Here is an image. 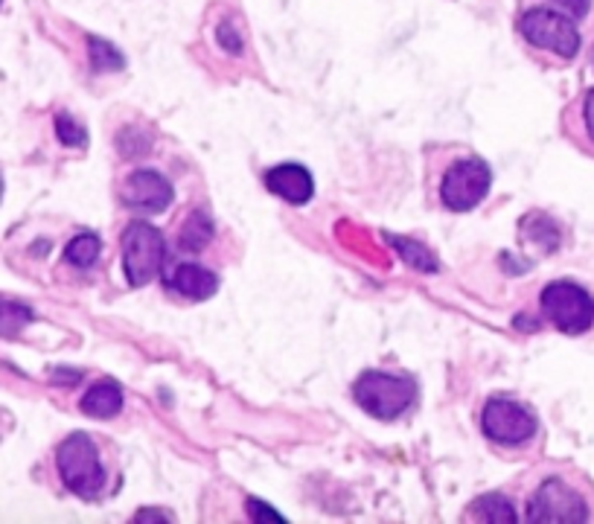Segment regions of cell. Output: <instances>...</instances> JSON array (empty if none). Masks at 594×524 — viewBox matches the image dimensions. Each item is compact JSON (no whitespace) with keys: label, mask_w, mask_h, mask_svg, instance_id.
Masks as SVG:
<instances>
[{"label":"cell","mask_w":594,"mask_h":524,"mask_svg":"<svg viewBox=\"0 0 594 524\" xmlns=\"http://www.w3.org/2000/svg\"><path fill=\"white\" fill-rule=\"evenodd\" d=\"M219 36H222V44L228 47V50H231V53H242V41H240V39H233V36H236V32L228 30V27H222V30H219Z\"/></svg>","instance_id":"603a6c76"},{"label":"cell","mask_w":594,"mask_h":524,"mask_svg":"<svg viewBox=\"0 0 594 524\" xmlns=\"http://www.w3.org/2000/svg\"><path fill=\"white\" fill-rule=\"evenodd\" d=\"M88 47H91V64L97 70L123 68V56L117 53L109 41H102V39H97V36H91V39H88Z\"/></svg>","instance_id":"ac0fdd59"},{"label":"cell","mask_w":594,"mask_h":524,"mask_svg":"<svg viewBox=\"0 0 594 524\" xmlns=\"http://www.w3.org/2000/svg\"><path fill=\"white\" fill-rule=\"evenodd\" d=\"M64 260L77 269H91L93 262L100 260V240L93 233H79L64 248Z\"/></svg>","instance_id":"9a60e30c"},{"label":"cell","mask_w":594,"mask_h":524,"mask_svg":"<svg viewBox=\"0 0 594 524\" xmlns=\"http://www.w3.org/2000/svg\"><path fill=\"white\" fill-rule=\"evenodd\" d=\"M472 516L484 518V522H516V510L504 495H484L472 504Z\"/></svg>","instance_id":"2e32d148"},{"label":"cell","mask_w":594,"mask_h":524,"mask_svg":"<svg viewBox=\"0 0 594 524\" xmlns=\"http://www.w3.org/2000/svg\"><path fill=\"white\" fill-rule=\"evenodd\" d=\"M387 242L396 248L402 254V260L409 262V265H414L417 271H425V274H434V271L441 269V262L434 260V254L429 251L425 245H420V242L414 240H405V236H387Z\"/></svg>","instance_id":"5bb4252c"},{"label":"cell","mask_w":594,"mask_h":524,"mask_svg":"<svg viewBox=\"0 0 594 524\" xmlns=\"http://www.w3.org/2000/svg\"><path fill=\"white\" fill-rule=\"evenodd\" d=\"M123 269L129 283L143 289L152 283L154 278H161L163 256H167V245H163L161 231L149 222H132L123 231Z\"/></svg>","instance_id":"277c9868"},{"label":"cell","mask_w":594,"mask_h":524,"mask_svg":"<svg viewBox=\"0 0 594 524\" xmlns=\"http://www.w3.org/2000/svg\"><path fill=\"white\" fill-rule=\"evenodd\" d=\"M0 195H3V181H0Z\"/></svg>","instance_id":"cb8c5ba5"},{"label":"cell","mask_w":594,"mask_h":524,"mask_svg":"<svg viewBox=\"0 0 594 524\" xmlns=\"http://www.w3.org/2000/svg\"><path fill=\"white\" fill-rule=\"evenodd\" d=\"M163 285L170 292L181 294L187 301H208L219 289V278L210 269H201L195 262H175L161 271Z\"/></svg>","instance_id":"30bf717a"},{"label":"cell","mask_w":594,"mask_h":524,"mask_svg":"<svg viewBox=\"0 0 594 524\" xmlns=\"http://www.w3.org/2000/svg\"><path fill=\"white\" fill-rule=\"evenodd\" d=\"M120 201L140 213H163L175 199V187L154 170H138L120 181Z\"/></svg>","instance_id":"9c48e42d"},{"label":"cell","mask_w":594,"mask_h":524,"mask_svg":"<svg viewBox=\"0 0 594 524\" xmlns=\"http://www.w3.org/2000/svg\"><path fill=\"white\" fill-rule=\"evenodd\" d=\"M355 402L376 420H396L400 414L414 405L417 387L405 376H394V373L368 371L359 376L353 387Z\"/></svg>","instance_id":"7a4b0ae2"},{"label":"cell","mask_w":594,"mask_h":524,"mask_svg":"<svg viewBox=\"0 0 594 524\" xmlns=\"http://www.w3.org/2000/svg\"><path fill=\"white\" fill-rule=\"evenodd\" d=\"M30 321H32V309L21 306V303L16 301H0V335H3V339L18 335Z\"/></svg>","instance_id":"e0dca14e"},{"label":"cell","mask_w":594,"mask_h":524,"mask_svg":"<svg viewBox=\"0 0 594 524\" xmlns=\"http://www.w3.org/2000/svg\"><path fill=\"white\" fill-rule=\"evenodd\" d=\"M542 315L565 335H583L594 324V301L592 294L577 283L556 280L542 289L540 298Z\"/></svg>","instance_id":"3957f363"},{"label":"cell","mask_w":594,"mask_h":524,"mask_svg":"<svg viewBox=\"0 0 594 524\" xmlns=\"http://www.w3.org/2000/svg\"><path fill=\"white\" fill-rule=\"evenodd\" d=\"M56 129H59V138H62L64 147H85L88 134L79 123H73L68 114H62L56 120Z\"/></svg>","instance_id":"d6986e66"},{"label":"cell","mask_w":594,"mask_h":524,"mask_svg":"<svg viewBox=\"0 0 594 524\" xmlns=\"http://www.w3.org/2000/svg\"><path fill=\"white\" fill-rule=\"evenodd\" d=\"M56 466L62 484L82 502H97L109 490V470L102 466V452L91 434L77 432L64 437L56 452Z\"/></svg>","instance_id":"6da1fadb"},{"label":"cell","mask_w":594,"mask_h":524,"mask_svg":"<svg viewBox=\"0 0 594 524\" xmlns=\"http://www.w3.org/2000/svg\"><path fill=\"white\" fill-rule=\"evenodd\" d=\"M210 236H213V222H210L201 210H193V213L184 219V224L178 228V248H184V251L195 254V251L208 245Z\"/></svg>","instance_id":"4fadbf2b"},{"label":"cell","mask_w":594,"mask_h":524,"mask_svg":"<svg viewBox=\"0 0 594 524\" xmlns=\"http://www.w3.org/2000/svg\"><path fill=\"white\" fill-rule=\"evenodd\" d=\"M493 175L481 158H457L443 170L441 178V204L455 213L479 208L490 193Z\"/></svg>","instance_id":"8992f818"},{"label":"cell","mask_w":594,"mask_h":524,"mask_svg":"<svg viewBox=\"0 0 594 524\" xmlns=\"http://www.w3.org/2000/svg\"><path fill=\"white\" fill-rule=\"evenodd\" d=\"M123 409V391L117 382L102 379L97 385L88 387V393L82 396V411L93 420H111L114 414H120Z\"/></svg>","instance_id":"7c38bea8"},{"label":"cell","mask_w":594,"mask_h":524,"mask_svg":"<svg viewBox=\"0 0 594 524\" xmlns=\"http://www.w3.org/2000/svg\"><path fill=\"white\" fill-rule=\"evenodd\" d=\"M519 30H522V36H525L533 47L556 53L560 59H574L580 50L577 23L565 16V12H556V9H527L522 21H519Z\"/></svg>","instance_id":"5b68a950"},{"label":"cell","mask_w":594,"mask_h":524,"mask_svg":"<svg viewBox=\"0 0 594 524\" xmlns=\"http://www.w3.org/2000/svg\"><path fill=\"white\" fill-rule=\"evenodd\" d=\"M481 429L493 443H502V446H522L527 440L536 434V416L519 405L513 400H502L495 396L484 405V414H481Z\"/></svg>","instance_id":"ba28073f"},{"label":"cell","mask_w":594,"mask_h":524,"mask_svg":"<svg viewBox=\"0 0 594 524\" xmlns=\"http://www.w3.org/2000/svg\"><path fill=\"white\" fill-rule=\"evenodd\" d=\"M265 184H269L271 193L286 201V204H306L315 195V181L301 163H280V167L269 170Z\"/></svg>","instance_id":"8fae6325"},{"label":"cell","mask_w":594,"mask_h":524,"mask_svg":"<svg viewBox=\"0 0 594 524\" xmlns=\"http://www.w3.org/2000/svg\"><path fill=\"white\" fill-rule=\"evenodd\" d=\"M527 518L531 522H586L588 507L568 481L548 478L531 495Z\"/></svg>","instance_id":"52a82bcc"},{"label":"cell","mask_w":594,"mask_h":524,"mask_svg":"<svg viewBox=\"0 0 594 524\" xmlns=\"http://www.w3.org/2000/svg\"><path fill=\"white\" fill-rule=\"evenodd\" d=\"M556 7H563L568 16L574 18H583L588 16V7H592V0H554Z\"/></svg>","instance_id":"44dd1931"},{"label":"cell","mask_w":594,"mask_h":524,"mask_svg":"<svg viewBox=\"0 0 594 524\" xmlns=\"http://www.w3.org/2000/svg\"><path fill=\"white\" fill-rule=\"evenodd\" d=\"M583 125H586L588 140L594 143V88L583 97Z\"/></svg>","instance_id":"ffe728a7"},{"label":"cell","mask_w":594,"mask_h":524,"mask_svg":"<svg viewBox=\"0 0 594 524\" xmlns=\"http://www.w3.org/2000/svg\"><path fill=\"white\" fill-rule=\"evenodd\" d=\"M248 513L254 518H283L280 513H274V510L263 507V502H256V498H248Z\"/></svg>","instance_id":"7402d4cb"}]
</instances>
